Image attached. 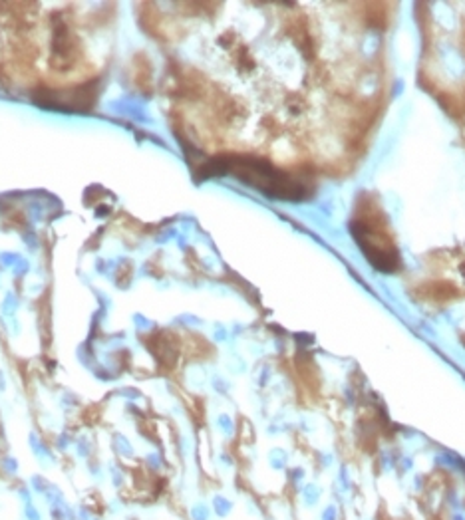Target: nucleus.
Returning <instances> with one entry per match:
<instances>
[{"label":"nucleus","instance_id":"f257e3e1","mask_svg":"<svg viewBox=\"0 0 465 520\" xmlns=\"http://www.w3.org/2000/svg\"><path fill=\"white\" fill-rule=\"evenodd\" d=\"M207 171H219L233 175L239 181L255 187L264 195L273 199H286V201H298L302 199L304 185L297 179L288 177L286 173L279 171L271 163L257 159V157H223L217 159Z\"/></svg>","mask_w":465,"mask_h":520},{"label":"nucleus","instance_id":"f03ea898","mask_svg":"<svg viewBox=\"0 0 465 520\" xmlns=\"http://www.w3.org/2000/svg\"><path fill=\"white\" fill-rule=\"evenodd\" d=\"M354 227H356V238L360 246L364 249L374 264L380 270H396L398 256L390 246L388 234L382 233V222L374 218L372 211L366 215V218H356Z\"/></svg>","mask_w":465,"mask_h":520},{"label":"nucleus","instance_id":"7ed1b4c3","mask_svg":"<svg viewBox=\"0 0 465 520\" xmlns=\"http://www.w3.org/2000/svg\"><path fill=\"white\" fill-rule=\"evenodd\" d=\"M297 494L304 508H316L322 501V497H324V488L318 483H304L298 488Z\"/></svg>","mask_w":465,"mask_h":520},{"label":"nucleus","instance_id":"20e7f679","mask_svg":"<svg viewBox=\"0 0 465 520\" xmlns=\"http://www.w3.org/2000/svg\"><path fill=\"white\" fill-rule=\"evenodd\" d=\"M211 510H213V514H215V516H219V518H227V516H231V514H233V510H235V502L231 501L229 497H225V494H215V497L211 499Z\"/></svg>","mask_w":465,"mask_h":520},{"label":"nucleus","instance_id":"39448f33","mask_svg":"<svg viewBox=\"0 0 465 520\" xmlns=\"http://www.w3.org/2000/svg\"><path fill=\"white\" fill-rule=\"evenodd\" d=\"M334 486H336V494H350L352 492V479L348 475V468L342 466L334 477Z\"/></svg>","mask_w":465,"mask_h":520},{"label":"nucleus","instance_id":"423d86ee","mask_svg":"<svg viewBox=\"0 0 465 520\" xmlns=\"http://www.w3.org/2000/svg\"><path fill=\"white\" fill-rule=\"evenodd\" d=\"M211 516H213V510H211V504H207V502H195L189 508L191 520H211Z\"/></svg>","mask_w":465,"mask_h":520},{"label":"nucleus","instance_id":"0eeeda50","mask_svg":"<svg viewBox=\"0 0 465 520\" xmlns=\"http://www.w3.org/2000/svg\"><path fill=\"white\" fill-rule=\"evenodd\" d=\"M318 520H342L340 504H336V502L324 504L322 510H320V514H318Z\"/></svg>","mask_w":465,"mask_h":520},{"label":"nucleus","instance_id":"6e6552de","mask_svg":"<svg viewBox=\"0 0 465 520\" xmlns=\"http://www.w3.org/2000/svg\"><path fill=\"white\" fill-rule=\"evenodd\" d=\"M304 479H306V477H304V471H302V468H292V471L288 473V481L297 488L295 492H298V488L304 484Z\"/></svg>","mask_w":465,"mask_h":520},{"label":"nucleus","instance_id":"1a4fd4ad","mask_svg":"<svg viewBox=\"0 0 465 520\" xmlns=\"http://www.w3.org/2000/svg\"><path fill=\"white\" fill-rule=\"evenodd\" d=\"M411 490L415 492V494H424L426 492V479H424V475H413V481H411Z\"/></svg>","mask_w":465,"mask_h":520},{"label":"nucleus","instance_id":"9d476101","mask_svg":"<svg viewBox=\"0 0 465 520\" xmlns=\"http://www.w3.org/2000/svg\"><path fill=\"white\" fill-rule=\"evenodd\" d=\"M24 514H26V520H42L40 516V512H38V508L32 504V502H28L26 504V508H24Z\"/></svg>","mask_w":465,"mask_h":520},{"label":"nucleus","instance_id":"9b49d317","mask_svg":"<svg viewBox=\"0 0 465 520\" xmlns=\"http://www.w3.org/2000/svg\"><path fill=\"white\" fill-rule=\"evenodd\" d=\"M18 494H20V499H22V501H26V504H28V502H32V492H30L28 488L18 490Z\"/></svg>","mask_w":465,"mask_h":520},{"label":"nucleus","instance_id":"f8f14e48","mask_svg":"<svg viewBox=\"0 0 465 520\" xmlns=\"http://www.w3.org/2000/svg\"><path fill=\"white\" fill-rule=\"evenodd\" d=\"M447 520H465V512H463V510H455V512H449Z\"/></svg>","mask_w":465,"mask_h":520}]
</instances>
